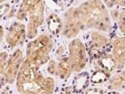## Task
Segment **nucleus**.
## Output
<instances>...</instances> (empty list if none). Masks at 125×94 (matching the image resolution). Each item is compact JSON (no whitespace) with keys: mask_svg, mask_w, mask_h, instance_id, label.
Here are the masks:
<instances>
[{"mask_svg":"<svg viewBox=\"0 0 125 94\" xmlns=\"http://www.w3.org/2000/svg\"><path fill=\"white\" fill-rule=\"evenodd\" d=\"M107 8H113V7H119V8H125V1H103Z\"/></svg>","mask_w":125,"mask_h":94,"instance_id":"4be33fe9","label":"nucleus"},{"mask_svg":"<svg viewBox=\"0 0 125 94\" xmlns=\"http://www.w3.org/2000/svg\"><path fill=\"white\" fill-rule=\"evenodd\" d=\"M62 20H63V28L61 35L66 39H75L82 31H84V27L82 26L77 13L76 6L69 7L63 13Z\"/></svg>","mask_w":125,"mask_h":94,"instance_id":"6e6552de","label":"nucleus"},{"mask_svg":"<svg viewBox=\"0 0 125 94\" xmlns=\"http://www.w3.org/2000/svg\"><path fill=\"white\" fill-rule=\"evenodd\" d=\"M53 49V37L49 33H42L27 43L25 60L33 66L41 68L51 59L50 56Z\"/></svg>","mask_w":125,"mask_h":94,"instance_id":"20e7f679","label":"nucleus"},{"mask_svg":"<svg viewBox=\"0 0 125 94\" xmlns=\"http://www.w3.org/2000/svg\"><path fill=\"white\" fill-rule=\"evenodd\" d=\"M68 59L71 64L72 70L75 73L82 72L88 62L89 56L84 42L80 38L72 39L68 44Z\"/></svg>","mask_w":125,"mask_h":94,"instance_id":"423d86ee","label":"nucleus"},{"mask_svg":"<svg viewBox=\"0 0 125 94\" xmlns=\"http://www.w3.org/2000/svg\"><path fill=\"white\" fill-rule=\"evenodd\" d=\"M7 94H13V93H12V92H10V91H9V92H8Z\"/></svg>","mask_w":125,"mask_h":94,"instance_id":"bb28decb","label":"nucleus"},{"mask_svg":"<svg viewBox=\"0 0 125 94\" xmlns=\"http://www.w3.org/2000/svg\"><path fill=\"white\" fill-rule=\"evenodd\" d=\"M90 84V75L87 71L77 73L72 80V89L75 94H82L86 91Z\"/></svg>","mask_w":125,"mask_h":94,"instance_id":"ddd939ff","label":"nucleus"},{"mask_svg":"<svg viewBox=\"0 0 125 94\" xmlns=\"http://www.w3.org/2000/svg\"><path fill=\"white\" fill-rule=\"evenodd\" d=\"M105 94H120V92H117V91H108Z\"/></svg>","mask_w":125,"mask_h":94,"instance_id":"a878e982","label":"nucleus"},{"mask_svg":"<svg viewBox=\"0 0 125 94\" xmlns=\"http://www.w3.org/2000/svg\"><path fill=\"white\" fill-rule=\"evenodd\" d=\"M111 39L107 33L97 30H90L86 34L85 47L89 59L94 62L105 52L110 51Z\"/></svg>","mask_w":125,"mask_h":94,"instance_id":"39448f33","label":"nucleus"},{"mask_svg":"<svg viewBox=\"0 0 125 94\" xmlns=\"http://www.w3.org/2000/svg\"><path fill=\"white\" fill-rule=\"evenodd\" d=\"M14 4L15 1H1V3H0V18H1V20H4L6 18L9 12L11 11Z\"/></svg>","mask_w":125,"mask_h":94,"instance_id":"f3484780","label":"nucleus"},{"mask_svg":"<svg viewBox=\"0 0 125 94\" xmlns=\"http://www.w3.org/2000/svg\"><path fill=\"white\" fill-rule=\"evenodd\" d=\"M16 90L19 94H53L55 80L45 76L39 67L24 60L16 79Z\"/></svg>","mask_w":125,"mask_h":94,"instance_id":"f257e3e1","label":"nucleus"},{"mask_svg":"<svg viewBox=\"0 0 125 94\" xmlns=\"http://www.w3.org/2000/svg\"><path fill=\"white\" fill-rule=\"evenodd\" d=\"M76 9L84 30H97L104 33L113 31L114 23L103 1H85L76 6Z\"/></svg>","mask_w":125,"mask_h":94,"instance_id":"f03ea898","label":"nucleus"},{"mask_svg":"<svg viewBox=\"0 0 125 94\" xmlns=\"http://www.w3.org/2000/svg\"><path fill=\"white\" fill-rule=\"evenodd\" d=\"M46 26L48 32L52 37H58L62 33L63 28V20L56 13L51 11L46 17Z\"/></svg>","mask_w":125,"mask_h":94,"instance_id":"f8f14e48","label":"nucleus"},{"mask_svg":"<svg viewBox=\"0 0 125 94\" xmlns=\"http://www.w3.org/2000/svg\"><path fill=\"white\" fill-rule=\"evenodd\" d=\"M16 20L27 21V39L33 40L38 36L39 28L45 21V2L40 0L21 1L16 14Z\"/></svg>","mask_w":125,"mask_h":94,"instance_id":"7ed1b4c3","label":"nucleus"},{"mask_svg":"<svg viewBox=\"0 0 125 94\" xmlns=\"http://www.w3.org/2000/svg\"><path fill=\"white\" fill-rule=\"evenodd\" d=\"M58 94H74L73 89H72L71 85H67V86H63L60 91L58 92Z\"/></svg>","mask_w":125,"mask_h":94,"instance_id":"b1692460","label":"nucleus"},{"mask_svg":"<svg viewBox=\"0 0 125 94\" xmlns=\"http://www.w3.org/2000/svg\"><path fill=\"white\" fill-rule=\"evenodd\" d=\"M93 63L95 64L96 68L104 69V70L110 72L111 74H113L114 72L121 69V67L119 66V64L117 63V61L113 57L110 51H107L104 54H102L97 60L93 62Z\"/></svg>","mask_w":125,"mask_h":94,"instance_id":"9b49d317","label":"nucleus"},{"mask_svg":"<svg viewBox=\"0 0 125 94\" xmlns=\"http://www.w3.org/2000/svg\"><path fill=\"white\" fill-rule=\"evenodd\" d=\"M54 55H55V58H61V57L68 55V46L66 48L64 44H59L56 50L54 51Z\"/></svg>","mask_w":125,"mask_h":94,"instance_id":"412c9836","label":"nucleus"},{"mask_svg":"<svg viewBox=\"0 0 125 94\" xmlns=\"http://www.w3.org/2000/svg\"><path fill=\"white\" fill-rule=\"evenodd\" d=\"M124 93H125V90H124Z\"/></svg>","mask_w":125,"mask_h":94,"instance_id":"cd10ccee","label":"nucleus"},{"mask_svg":"<svg viewBox=\"0 0 125 94\" xmlns=\"http://www.w3.org/2000/svg\"><path fill=\"white\" fill-rule=\"evenodd\" d=\"M110 52L121 68L125 66V36H118L111 41Z\"/></svg>","mask_w":125,"mask_h":94,"instance_id":"9d476101","label":"nucleus"},{"mask_svg":"<svg viewBox=\"0 0 125 94\" xmlns=\"http://www.w3.org/2000/svg\"><path fill=\"white\" fill-rule=\"evenodd\" d=\"M111 73L104 70V69H101V68H95L94 71L92 72V74L90 76V82L92 84H96V85H99V84H103V83H107V81L109 80V78L111 77Z\"/></svg>","mask_w":125,"mask_h":94,"instance_id":"dca6fc26","label":"nucleus"},{"mask_svg":"<svg viewBox=\"0 0 125 94\" xmlns=\"http://www.w3.org/2000/svg\"><path fill=\"white\" fill-rule=\"evenodd\" d=\"M46 71L49 74V76L56 77V73H57V59L56 58H51L48 61V63L46 64Z\"/></svg>","mask_w":125,"mask_h":94,"instance_id":"6ab92c4d","label":"nucleus"},{"mask_svg":"<svg viewBox=\"0 0 125 94\" xmlns=\"http://www.w3.org/2000/svg\"><path fill=\"white\" fill-rule=\"evenodd\" d=\"M27 38V27L20 21L11 22L5 30L4 40L10 49H16L22 45Z\"/></svg>","mask_w":125,"mask_h":94,"instance_id":"1a4fd4ad","label":"nucleus"},{"mask_svg":"<svg viewBox=\"0 0 125 94\" xmlns=\"http://www.w3.org/2000/svg\"><path fill=\"white\" fill-rule=\"evenodd\" d=\"M107 89L109 91L122 92L125 90V69L114 72L107 81Z\"/></svg>","mask_w":125,"mask_h":94,"instance_id":"4468645a","label":"nucleus"},{"mask_svg":"<svg viewBox=\"0 0 125 94\" xmlns=\"http://www.w3.org/2000/svg\"><path fill=\"white\" fill-rule=\"evenodd\" d=\"M121 33L125 34V8H120L118 18L115 23Z\"/></svg>","mask_w":125,"mask_h":94,"instance_id":"a211bd4d","label":"nucleus"},{"mask_svg":"<svg viewBox=\"0 0 125 94\" xmlns=\"http://www.w3.org/2000/svg\"><path fill=\"white\" fill-rule=\"evenodd\" d=\"M25 60L23 51L20 48H16L9 56L8 63L4 74L1 75V88L6 85H11L16 82L18 73L20 71L23 62Z\"/></svg>","mask_w":125,"mask_h":94,"instance_id":"0eeeda50","label":"nucleus"},{"mask_svg":"<svg viewBox=\"0 0 125 94\" xmlns=\"http://www.w3.org/2000/svg\"><path fill=\"white\" fill-rule=\"evenodd\" d=\"M84 94H105V90L101 87H88Z\"/></svg>","mask_w":125,"mask_h":94,"instance_id":"5701e85b","label":"nucleus"},{"mask_svg":"<svg viewBox=\"0 0 125 94\" xmlns=\"http://www.w3.org/2000/svg\"><path fill=\"white\" fill-rule=\"evenodd\" d=\"M57 59V73H56V77L59 78L60 80H67L70 78L71 74L73 73L72 70L71 64L68 59V55L61 57V58H56Z\"/></svg>","mask_w":125,"mask_h":94,"instance_id":"2eb2a0df","label":"nucleus"},{"mask_svg":"<svg viewBox=\"0 0 125 94\" xmlns=\"http://www.w3.org/2000/svg\"><path fill=\"white\" fill-rule=\"evenodd\" d=\"M9 56H10V54L6 51H2L1 54H0V76L3 75L6 70Z\"/></svg>","mask_w":125,"mask_h":94,"instance_id":"aec40b11","label":"nucleus"},{"mask_svg":"<svg viewBox=\"0 0 125 94\" xmlns=\"http://www.w3.org/2000/svg\"><path fill=\"white\" fill-rule=\"evenodd\" d=\"M55 4H57L61 8H64V7L69 8L71 4H73V1H55Z\"/></svg>","mask_w":125,"mask_h":94,"instance_id":"393cba45","label":"nucleus"}]
</instances>
